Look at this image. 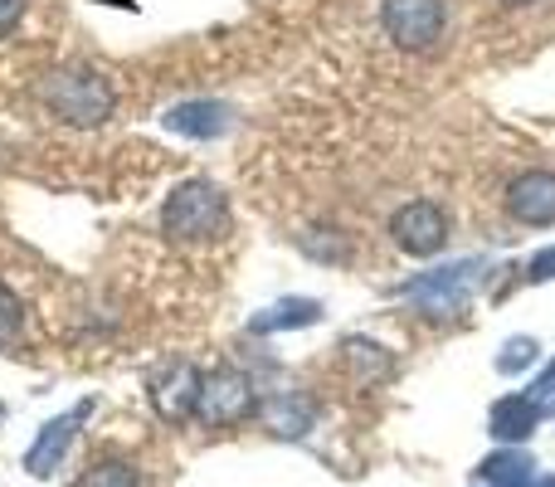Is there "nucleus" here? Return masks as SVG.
I'll use <instances>...</instances> for the list:
<instances>
[{
	"label": "nucleus",
	"mask_w": 555,
	"mask_h": 487,
	"mask_svg": "<svg viewBox=\"0 0 555 487\" xmlns=\"http://www.w3.org/2000/svg\"><path fill=\"white\" fill-rule=\"evenodd\" d=\"M93 414V400H78L68 414H59V420H49L44 430H39V439L29 444V453H25V473L29 478H49V473L64 463V453H68V444L78 439V424Z\"/></svg>",
	"instance_id": "7"
},
{
	"label": "nucleus",
	"mask_w": 555,
	"mask_h": 487,
	"mask_svg": "<svg viewBox=\"0 0 555 487\" xmlns=\"http://www.w3.org/2000/svg\"><path fill=\"white\" fill-rule=\"evenodd\" d=\"M527 400L537 405V414H541V420H551V414H555V361H551L546 371L537 375V385H531V390H527Z\"/></svg>",
	"instance_id": "19"
},
{
	"label": "nucleus",
	"mask_w": 555,
	"mask_h": 487,
	"mask_svg": "<svg viewBox=\"0 0 555 487\" xmlns=\"http://www.w3.org/2000/svg\"><path fill=\"white\" fill-rule=\"evenodd\" d=\"M254 414V381L240 371H215L201 381V400H195V420L210 430H230V424L249 420Z\"/></svg>",
	"instance_id": "4"
},
{
	"label": "nucleus",
	"mask_w": 555,
	"mask_h": 487,
	"mask_svg": "<svg viewBox=\"0 0 555 487\" xmlns=\"http://www.w3.org/2000/svg\"><path fill=\"white\" fill-rule=\"evenodd\" d=\"M312 405L302 400V395H273L269 405H263V424L278 434V439H307L312 434Z\"/></svg>",
	"instance_id": "12"
},
{
	"label": "nucleus",
	"mask_w": 555,
	"mask_h": 487,
	"mask_svg": "<svg viewBox=\"0 0 555 487\" xmlns=\"http://www.w3.org/2000/svg\"><path fill=\"white\" fill-rule=\"evenodd\" d=\"M507 5H537V0H507Z\"/></svg>",
	"instance_id": "23"
},
{
	"label": "nucleus",
	"mask_w": 555,
	"mask_h": 487,
	"mask_svg": "<svg viewBox=\"0 0 555 487\" xmlns=\"http://www.w3.org/2000/svg\"><path fill=\"white\" fill-rule=\"evenodd\" d=\"M322 322V303L317 297H283V303L263 307V312L249 317V332L254 336H273V332H297V326H312Z\"/></svg>",
	"instance_id": "11"
},
{
	"label": "nucleus",
	"mask_w": 555,
	"mask_h": 487,
	"mask_svg": "<svg viewBox=\"0 0 555 487\" xmlns=\"http://www.w3.org/2000/svg\"><path fill=\"white\" fill-rule=\"evenodd\" d=\"M507 215L521 225H555V171H527L507 185Z\"/></svg>",
	"instance_id": "8"
},
{
	"label": "nucleus",
	"mask_w": 555,
	"mask_h": 487,
	"mask_svg": "<svg viewBox=\"0 0 555 487\" xmlns=\"http://www.w3.org/2000/svg\"><path fill=\"white\" fill-rule=\"evenodd\" d=\"M537 356H541V346L531 342V336H512V342L502 346V356H498V371L517 375V371H527V366H537Z\"/></svg>",
	"instance_id": "18"
},
{
	"label": "nucleus",
	"mask_w": 555,
	"mask_h": 487,
	"mask_svg": "<svg viewBox=\"0 0 555 487\" xmlns=\"http://www.w3.org/2000/svg\"><path fill=\"white\" fill-rule=\"evenodd\" d=\"M537 424H541V414H537V405H531L527 395H507V400L492 405V434H498L502 444L531 439V434H537Z\"/></svg>",
	"instance_id": "13"
},
{
	"label": "nucleus",
	"mask_w": 555,
	"mask_h": 487,
	"mask_svg": "<svg viewBox=\"0 0 555 487\" xmlns=\"http://www.w3.org/2000/svg\"><path fill=\"white\" fill-rule=\"evenodd\" d=\"M230 107L224 103H210V98H191V103H176L166 113V127L181 137H195V142H210V137H224L230 132Z\"/></svg>",
	"instance_id": "10"
},
{
	"label": "nucleus",
	"mask_w": 555,
	"mask_h": 487,
	"mask_svg": "<svg viewBox=\"0 0 555 487\" xmlns=\"http://www.w3.org/2000/svg\"><path fill=\"white\" fill-rule=\"evenodd\" d=\"M0 424H5V405H0Z\"/></svg>",
	"instance_id": "24"
},
{
	"label": "nucleus",
	"mask_w": 555,
	"mask_h": 487,
	"mask_svg": "<svg viewBox=\"0 0 555 487\" xmlns=\"http://www.w3.org/2000/svg\"><path fill=\"white\" fill-rule=\"evenodd\" d=\"M482 268H488L482 258H463V264L434 268V273H420V278H410V283H400V297L424 317H453L468 307Z\"/></svg>",
	"instance_id": "3"
},
{
	"label": "nucleus",
	"mask_w": 555,
	"mask_h": 487,
	"mask_svg": "<svg viewBox=\"0 0 555 487\" xmlns=\"http://www.w3.org/2000/svg\"><path fill=\"white\" fill-rule=\"evenodd\" d=\"M39 98L68 127H98L113 117V88L93 68H59V74H49L39 84Z\"/></svg>",
	"instance_id": "2"
},
{
	"label": "nucleus",
	"mask_w": 555,
	"mask_h": 487,
	"mask_svg": "<svg viewBox=\"0 0 555 487\" xmlns=\"http://www.w3.org/2000/svg\"><path fill=\"white\" fill-rule=\"evenodd\" d=\"M20 332H25V307L20 297L0 283V351H15L20 346Z\"/></svg>",
	"instance_id": "16"
},
{
	"label": "nucleus",
	"mask_w": 555,
	"mask_h": 487,
	"mask_svg": "<svg viewBox=\"0 0 555 487\" xmlns=\"http://www.w3.org/2000/svg\"><path fill=\"white\" fill-rule=\"evenodd\" d=\"M478 478L488 487H531L537 483V463L527 459V453L507 449V453H492V459L478 463Z\"/></svg>",
	"instance_id": "14"
},
{
	"label": "nucleus",
	"mask_w": 555,
	"mask_h": 487,
	"mask_svg": "<svg viewBox=\"0 0 555 487\" xmlns=\"http://www.w3.org/2000/svg\"><path fill=\"white\" fill-rule=\"evenodd\" d=\"M20 15H25V0H0V35H5Z\"/></svg>",
	"instance_id": "21"
},
{
	"label": "nucleus",
	"mask_w": 555,
	"mask_h": 487,
	"mask_svg": "<svg viewBox=\"0 0 555 487\" xmlns=\"http://www.w3.org/2000/svg\"><path fill=\"white\" fill-rule=\"evenodd\" d=\"M531 487H555V473H551V478H537V483H531Z\"/></svg>",
	"instance_id": "22"
},
{
	"label": "nucleus",
	"mask_w": 555,
	"mask_h": 487,
	"mask_svg": "<svg viewBox=\"0 0 555 487\" xmlns=\"http://www.w3.org/2000/svg\"><path fill=\"white\" fill-rule=\"evenodd\" d=\"M162 230L176 244H210L230 230V201L210 181H181L162 205Z\"/></svg>",
	"instance_id": "1"
},
{
	"label": "nucleus",
	"mask_w": 555,
	"mask_h": 487,
	"mask_svg": "<svg viewBox=\"0 0 555 487\" xmlns=\"http://www.w3.org/2000/svg\"><path fill=\"white\" fill-rule=\"evenodd\" d=\"M341 356H346V366H351L361 381H380V375H390V356H385V346L365 342V336L341 342Z\"/></svg>",
	"instance_id": "15"
},
{
	"label": "nucleus",
	"mask_w": 555,
	"mask_h": 487,
	"mask_svg": "<svg viewBox=\"0 0 555 487\" xmlns=\"http://www.w3.org/2000/svg\"><path fill=\"white\" fill-rule=\"evenodd\" d=\"M380 25L400 49H434L449 25V10L443 0H385Z\"/></svg>",
	"instance_id": "5"
},
{
	"label": "nucleus",
	"mask_w": 555,
	"mask_h": 487,
	"mask_svg": "<svg viewBox=\"0 0 555 487\" xmlns=\"http://www.w3.org/2000/svg\"><path fill=\"white\" fill-rule=\"evenodd\" d=\"M390 234H395V244H400L404 254L429 258V254H439V248L449 244V220H443V210L434 201H410V205L395 210Z\"/></svg>",
	"instance_id": "6"
},
{
	"label": "nucleus",
	"mask_w": 555,
	"mask_h": 487,
	"mask_svg": "<svg viewBox=\"0 0 555 487\" xmlns=\"http://www.w3.org/2000/svg\"><path fill=\"white\" fill-rule=\"evenodd\" d=\"M551 278H555V244L531 254V264H527V283H551Z\"/></svg>",
	"instance_id": "20"
},
{
	"label": "nucleus",
	"mask_w": 555,
	"mask_h": 487,
	"mask_svg": "<svg viewBox=\"0 0 555 487\" xmlns=\"http://www.w3.org/2000/svg\"><path fill=\"white\" fill-rule=\"evenodd\" d=\"M201 381H205V375L195 371L191 361H176L171 371H166L162 381H156V390H152L156 414H162V420H171V424L195 420V400H201Z\"/></svg>",
	"instance_id": "9"
},
{
	"label": "nucleus",
	"mask_w": 555,
	"mask_h": 487,
	"mask_svg": "<svg viewBox=\"0 0 555 487\" xmlns=\"http://www.w3.org/2000/svg\"><path fill=\"white\" fill-rule=\"evenodd\" d=\"M78 487H142V483H137V473L127 469V463L103 459V463H93V469L78 478Z\"/></svg>",
	"instance_id": "17"
}]
</instances>
